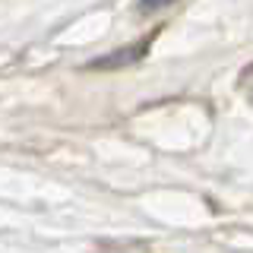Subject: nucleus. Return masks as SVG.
Segmentation results:
<instances>
[{"mask_svg":"<svg viewBox=\"0 0 253 253\" xmlns=\"http://www.w3.org/2000/svg\"><path fill=\"white\" fill-rule=\"evenodd\" d=\"M146 51V42H139V44H133V51H117V54H108V57H98L92 63L95 70H108V67H124V63H133L139 57V54Z\"/></svg>","mask_w":253,"mask_h":253,"instance_id":"nucleus-1","label":"nucleus"}]
</instances>
